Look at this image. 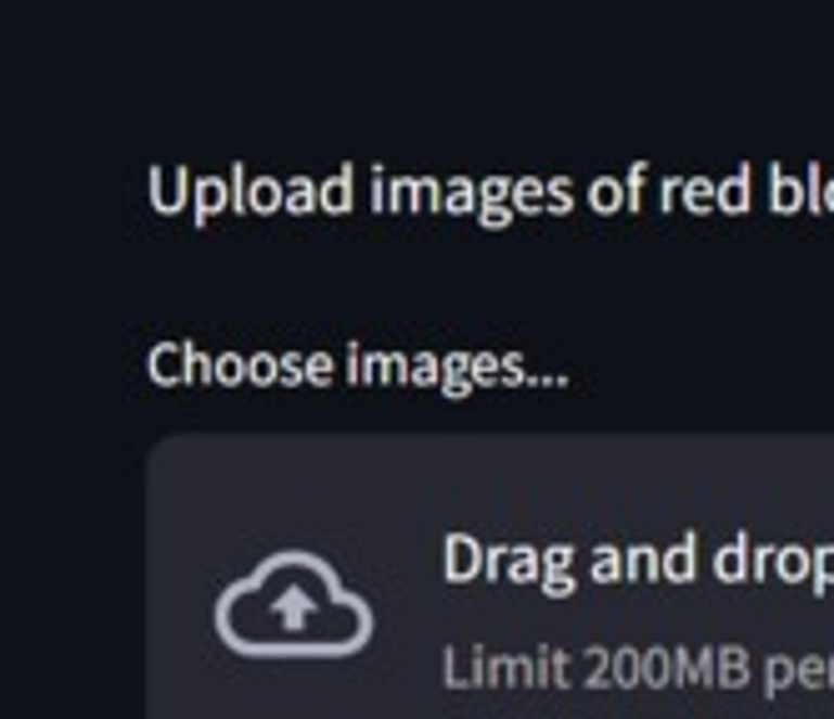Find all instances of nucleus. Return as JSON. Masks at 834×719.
<instances>
[{
	"label": "nucleus",
	"mask_w": 834,
	"mask_h": 719,
	"mask_svg": "<svg viewBox=\"0 0 834 719\" xmlns=\"http://www.w3.org/2000/svg\"><path fill=\"white\" fill-rule=\"evenodd\" d=\"M643 684L649 690L673 684V650H643Z\"/></svg>",
	"instance_id": "27"
},
{
	"label": "nucleus",
	"mask_w": 834,
	"mask_h": 719,
	"mask_svg": "<svg viewBox=\"0 0 834 719\" xmlns=\"http://www.w3.org/2000/svg\"><path fill=\"white\" fill-rule=\"evenodd\" d=\"M534 675H538V690L543 684H559V650H534Z\"/></svg>",
	"instance_id": "46"
},
{
	"label": "nucleus",
	"mask_w": 834,
	"mask_h": 719,
	"mask_svg": "<svg viewBox=\"0 0 834 719\" xmlns=\"http://www.w3.org/2000/svg\"><path fill=\"white\" fill-rule=\"evenodd\" d=\"M513 217H518V211H513V202H483V207H478V221L488 227V232H503V227H513Z\"/></svg>",
	"instance_id": "39"
},
{
	"label": "nucleus",
	"mask_w": 834,
	"mask_h": 719,
	"mask_svg": "<svg viewBox=\"0 0 834 719\" xmlns=\"http://www.w3.org/2000/svg\"><path fill=\"white\" fill-rule=\"evenodd\" d=\"M483 543L473 534H448L442 539V579L448 583H467V579H483Z\"/></svg>",
	"instance_id": "4"
},
{
	"label": "nucleus",
	"mask_w": 834,
	"mask_h": 719,
	"mask_svg": "<svg viewBox=\"0 0 834 719\" xmlns=\"http://www.w3.org/2000/svg\"><path fill=\"white\" fill-rule=\"evenodd\" d=\"M774 579L809 583V579H814V549H805V543H784L780 558H774Z\"/></svg>",
	"instance_id": "10"
},
{
	"label": "nucleus",
	"mask_w": 834,
	"mask_h": 719,
	"mask_svg": "<svg viewBox=\"0 0 834 719\" xmlns=\"http://www.w3.org/2000/svg\"><path fill=\"white\" fill-rule=\"evenodd\" d=\"M488 659L492 654L483 644H448L442 650V684L448 690H478V684H488Z\"/></svg>",
	"instance_id": "3"
},
{
	"label": "nucleus",
	"mask_w": 834,
	"mask_h": 719,
	"mask_svg": "<svg viewBox=\"0 0 834 719\" xmlns=\"http://www.w3.org/2000/svg\"><path fill=\"white\" fill-rule=\"evenodd\" d=\"M790 684H799V659L769 654V664H765V694H769V699H780Z\"/></svg>",
	"instance_id": "21"
},
{
	"label": "nucleus",
	"mask_w": 834,
	"mask_h": 719,
	"mask_svg": "<svg viewBox=\"0 0 834 719\" xmlns=\"http://www.w3.org/2000/svg\"><path fill=\"white\" fill-rule=\"evenodd\" d=\"M684 207L689 211H719V181H709V177H684Z\"/></svg>",
	"instance_id": "24"
},
{
	"label": "nucleus",
	"mask_w": 834,
	"mask_h": 719,
	"mask_svg": "<svg viewBox=\"0 0 834 719\" xmlns=\"http://www.w3.org/2000/svg\"><path fill=\"white\" fill-rule=\"evenodd\" d=\"M408 383L412 387H442V358H438V352H412Z\"/></svg>",
	"instance_id": "30"
},
{
	"label": "nucleus",
	"mask_w": 834,
	"mask_h": 719,
	"mask_svg": "<svg viewBox=\"0 0 834 719\" xmlns=\"http://www.w3.org/2000/svg\"><path fill=\"white\" fill-rule=\"evenodd\" d=\"M217 211H232V187L227 177H196V192H192V221L196 227H211Z\"/></svg>",
	"instance_id": "6"
},
{
	"label": "nucleus",
	"mask_w": 834,
	"mask_h": 719,
	"mask_svg": "<svg viewBox=\"0 0 834 719\" xmlns=\"http://www.w3.org/2000/svg\"><path fill=\"white\" fill-rule=\"evenodd\" d=\"M719 211H729V217L749 211V166H739L734 177L719 181Z\"/></svg>",
	"instance_id": "17"
},
{
	"label": "nucleus",
	"mask_w": 834,
	"mask_h": 719,
	"mask_svg": "<svg viewBox=\"0 0 834 719\" xmlns=\"http://www.w3.org/2000/svg\"><path fill=\"white\" fill-rule=\"evenodd\" d=\"M578 684H583V690H608V684H614V650L578 654Z\"/></svg>",
	"instance_id": "13"
},
{
	"label": "nucleus",
	"mask_w": 834,
	"mask_h": 719,
	"mask_svg": "<svg viewBox=\"0 0 834 719\" xmlns=\"http://www.w3.org/2000/svg\"><path fill=\"white\" fill-rule=\"evenodd\" d=\"M593 579H599V583L629 579V549H618V543H599V549H593Z\"/></svg>",
	"instance_id": "16"
},
{
	"label": "nucleus",
	"mask_w": 834,
	"mask_h": 719,
	"mask_svg": "<svg viewBox=\"0 0 834 719\" xmlns=\"http://www.w3.org/2000/svg\"><path fill=\"white\" fill-rule=\"evenodd\" d=\"M769 202H774V211H809L805 181H794L784 166H769Z\"/></svg>",
	"instance_id": "9"
},
{
	"label": "nucleus",
	"mask_w": 834,
	"mask_h": 719,
	"mask_svg": "<svg viewBox=\"0 0 834 719\" xmlns=\"http://www.w3.org/2000/svg\"><path fill=\"white\" fill-rule=\"evenodd\" d=\"M307 383V358L301 352H282V387H301Z\"/></svg>",
	"instance_id": "49"
},
{
	"label": "nucleus",
	"mask_w": 834,
	"mask_h": 719,
	"mask_svg": "<svg viewBox=\"0 0 834 719\" xmlns=\"http://www.w3.org/2000/svg\"><path fill=\"white\" fill-rule=\"evenodd\" d=\"M508 579L513 583H538L543 579V553L534 543H513V564H508Z\"/></svg>",
	"instance_id": "22"
},
{
	"label": "nucleus",
	"mask_w": 834,
	"mask_h": 719,
	"mask_svg": "<svg viewBox=\"0 0 834 719\" xmlns=\"http://www.w3.org/2000/svg\"><path fill=\"white\" fill-rule=\"evenodd\" d=\"M332 377H337V358H332V352H307V383L328 387Z\"/></svg>",
	"instance_id": "41"
},
{
	"label": "nucleus",
	"mask_w": 834,
	"mask_h": 719,
	"mask_svg": "<svg viewBox=\"0 0 834 719\" xmlns=\"http://www.w3.org/2000/svg\"><path fill=\"white\" fill-rule=\"evenodd\" d=\"M658 207H664V211L684 207V177H664V181H658Z\"/></svg>",
	"instance_id": "50"
},
{
	"label": "nucleus",
	"mask_w": 834,
	"mask_h": 719,
	"mask_svg": "<svg viewBox=\"0 0 834 719\" xmlns=\"http://www.w3.org/2000/svg\"><path fill=\"white\" fill-rule=\"evenodd\" d=\"M508 564H513V549H503V543H498V549H488V553H483V579H488V583H503Z\"/></svg>",
	"instance_id": "44"
},
{
	"label": "nucleus",
	"mask_w": 834,
	"mask_h": 719,
	"mask_svg": "<svg viewBox=\"0 0 834 719\" xmlns=\"http://www.w3.org/2000/svg\"><path fill=\"white\" fill-rule=\"evenodd\" d=\"M649 181H654V166H649V162H633L629 171H624V187H629V211L649 207Z\"/></svg>",
	"instance_id": "32"
},
{
	"label": "nucleus",
	"mask_w": 834,
	"mask_h": 719,
	"mask_svg": "<svg viewBox=\"0 0 834 719\" xmlns=\"http://www.w3.org/2000/svg\"><path fill=\"white\" fill-rule=\"evenodd\" d=\"M368 181H372V211H393V177L383 166H368Z\"/></svg>",
	"instance_id": "36"
},
{
	"label": "nucleus",
	"mask_w": 834,
	"mask_h": 719,
	"mask_svg": "<svg viewBox=\"0 0 834 719\" xmlns=\"http://www.w3.org/2000/svg\"><path fill=\"white\" fill-rule=\"evenodd\" d=\"M442 192H448L442 181H433V177H418V202H423L427 211H442Z\"/></svg>",
	"instance_id": "52"
},
{
	"label": "nucleus",
	"mask_w": 834,
	"mask_h": 719,
	"mask_svg": "<svg viewBox=\"0 0 834 719\" xmlns=\"http://www.w3.org/2000/svg\"><path fill=\"white\" fill-rule=\"evenodd\" d=\"M478 207H483L478 181L452 177V181H448V192H442V211H452V217H463V211H478Z\"/></svg>",
	"instance_id": "20"
},
{
	"label": "nucleus",
	"mask_w": 834,
	"mask_h": 719,
	"mask_svg": "<svg viewBox=\"0 0 834 719\" xmlns=\"http://www.w3.org/2000/svg\"><path fill=\"white\" fill-rule=\"evenodd\" d=\"M473 383L478 387L503 383V358H498V352H473Z\"/></svg>",
	"instance_id": "35"
},
{
	"label": "nucleus",
	"mask_w": 834,
	"mask_h": 719,
	"mask_svg": "<svg viewBox=\"0 0 834 719\" xmlns=\"http://www.w3.org/2000/svg\"><path fill=\"white\" fill-rule=\"evenodd\" d=\"M252 211H287V181H272V177H257L252 181Z\"/></svg>",
	"instance_id": "23"
},
{
	"label": "nucleus",
	"mask_w": 834,
	"mask_h": 719,
	"mask_svg": "<svg viewBox=\"0 0 834 719\" xmlns=\"http://www.w3.org/2000/svg\"><path fill=\"white\" fill-rule=\"evenodd\" d=\"M824 187H830V181H824V166H820V162H809V166H805V196H809V211H824Z\"/></svg>",
	"instance_id": "43"
},
{
	"label": "nucleus",
	"mask_w": 834,
	"mask_h": 719,
	"mask_svg": "<svg viewBox=\"0 0 834 719\" xmlns=\"http://www.w3.org/2000/svg\"><path fill=\"white\" fill-rule=\"evenodd\" d=\"M343 373H347V383L352 387H368V352H362L357 343L343 347Z\"/></svg>",
	"instance_id": "40"
},
{
	"label": "nucleus",
	"mask_w": 834,
	"mask_h": 719,
	"mask_svg": "<svg viewBox=\"0 0 834 719\" xmlns=\"http://www.w3.org/2000/svg\"><path fill=\"white\" fill-rule=\"evenodd\" d=\"M629 579L633 583H658L664 579V553L654 543H633L629 549Z\"/></svg>",
	"instance_id": "18"
},
{
	"label": "nucleus",
	"mask_w": 834,
	"mask_h": 719,
	"mask_svg": "<svg viewBox=\"0 0 834 719\" xmlns=\"http://www.w3.org/2000/svg\"><path fill=\"white\" fill-rule=\"evenodd\" d=\"M246 383H257V387L282 383V352H252L246 358Z\"/></svg>",
	"instance_id": "29"
},
{
	"label": "nucleus",
	"mask_w": 834,
	"mask_h": 719,
	"mask_svg": "<svg viewBox=\"0 0 834 719\" xmlns=\"http://www.w3.org/2000/svg\"><path fill=\"white\" fill-rule=\"evenodd\" d=\"M614 684L618 690H639L643 684V650H614Z\"/></svg>",
	"instance_id": "25"
},
{
	"label": "nucleus",
	"mask_w": 834,
	"mask_h": 719,
	"mask_svg": "<svg viewBox=\"0 0 834 719\" xmlns=\"http://www.w3.org/2000/svg\"><path fill=\"white\" fill-rule=\"evenodd\" d=\"M774 558H780V543H754V553H749V583L774 579Z\"/></svg>",
	"instance_id": "33"
},
{
	"label": "nucleus",
	"mask_w": 834,
	"mask_h": 719,
	"mask_svg": "<svg viewBox=\"0 0 834 719\" xmlns=\"http://www.w3.org/2000/svg\"><path fill=\"white\" fill-rule=\"evenodd\" d=\"M809 583H814L820 594L834 583V543H820V549H814V579H809Z\"/></svg>",
	"instance_id": "45"
},
{
	"label": "nucleus",
	"mask_w": 834,
	"mask_h": 719,
	"mask_svg": "<svg viewBox=\"0 0 834 719\" xmlns=\"http://www.w3.org/2000/svg\"><path fill=\"white\" fill-rule=\"evenodd\" d=\"M574 568V549L568 543H553V549L543 553V574H568Z\"/></svg>",
	"instance_id": "51"
},
{
	"label": "nucleus",
	"mask_w": 834,
	"mask_h": 719,
	"mask_svg": "<svg viewBox=\"0 0 834 719\" xmlns=\"http://www.w3.org/2000/svg\"><path fill=\"white\" fill-rule=\"evenodd\" d=\"M352 181H357V166H343L337 177H328V181H322V211H332V217H347V211L357 207Z\"/></svg>",
	"instance_id": "11"
},
{
	"label": "nucleus",
	"mask_w": 834,
	"mask_h": 719,
	"mask_svg": "<svg viewBox=\"0 0 834 719\" xmlns=\"http://www.w3.org/2000/svg\"><path fill=\"white\" fill-rule=\"evenodd\" d=\"M393 211H423V202H418V177H393Z\"/></svg>",
	"instance_id": "42"
},
{
	"label": "nucleus",
	"mask_w": 834,
	"mask_h": 719,
	"mask_svg": "<svg viewBox=\"0 0 834 719\" xmlns=\"http://www.w3.org/2000/svg\"><path fill=\"white\" fill-rule=\"evenodd\" d=\"M824 211H834V177H830V187H824Z\"/></svg>",
	"instance_id": "57"
},
{
	"label": "nucleus",
	"mask_w": 834,
	"mask_h": 719,
	"mask_svg": "<svg viewBox=\"0 0 834 719\" xmlns=\"http://www.w3.org/2000/svg\"><path fill=\"white\" fill-rule=\"evenodd\" d=\"M408 352H383V387H402L408 383Z\"/></svg>",
	"instance_id": "48"
},
{
	"label": "nucleus",
	"mask_w": 834,
	"mask_h": 719,
	"mask_svg": "<svg viewBox=\"0 0 834 719\" xmlns=\"http://www.w3.org/2000/svg\"><path fill=\"white\" fill-rule=\"evenodd\" d=\"M799 684H805V690H834V659L805 654V659H799Z\"/></svg>",
	"instance_id": "28"
},
{
	"label": "nucleus",
	"mask_w": 834,
	"mask_h": 719,
	"mask_svg": "<svg viewBox=\"0 0 834 719\" xmlns=\"http://www.w3.org/2000/svg\"><path fill=\"white\" fill-rule=\"evenodd\" d=\"M478 192H483V202H513V181L488 177V181H478Z\"/></svg>",
	"instance_id": "53"
},
{
	"label": "nucleus",
	"mask_w": 834,
	"mask_h": 719,
	"mask_svg": "<svg viewBox=\"0 0 834 719\" xmlns=\"http://www.w3.org/2000/svg\"><path fill=\"white\" fill-rule=\"evenodd\" d=\"M217 634L236 654H357L372 639V608L317 553H272L217 599Z\"/></svg>",
	"instance_id": "1"
},
{
	"label": "nucleus",
	"mask_w": 834,
	"mask_h": 719,
	"mask_svg": "<svg viewBox=\"0 0 834 719\" xmlns=\"http://www.w3.org/2000/svg\"><path fill=\"white\" fill-rule=\"evenodd\" d=\"M749 650L744 644H719V690H744L749 679Z\"/></svg>",
	"instance_id": "15"
},
{
	"label": "nucleus",
	"mask_w": 834,
	"mask_h": 719,
	"mask_svg": "<svg viewBox=\"0 0 834 719\" xmlns=\"http://www.w3.org/2000/svg\"><path fill=\"white\" fill-rule=\"evenodd\" d=\"M543 207H548V181H538V177L513 181V211H518V217H538Z\"/></svg>",
	"instance_id": "19"
},
{
	"label": "nucleus",
	"mask_w": 834,
	"mask_h": 719,
	"mask_svg": "<svg viewBox=\"0 0 834 719\" xmlns=\"http://www.w3.org/2000/svg\"><path fill=\"white\" fill-rule=\"evenodd\" d=\"M206 383H217V358L202 352L196 343H187V387H206Z\"/></svg>",
	"instance_id": "31"
},
{
	"label": "nucleus",
	"mask_w": 834,
	"mask_h": 719,
	"mask_svg": "<svg viewBox=\"0 0 834 719\" xmlns=\"http://www.w3.org/2000/svg\"><path fill=\"white\" fill-rule=\"evenodd\" d=\"M543 594L548 599H568L574 594V574H543Z\"/></svg>",
	"instance_id": "54"
},
{
	"label": "nucleus",
	"mask_w": 834,
	"mask_h": 719,
	"mask_svg": "<svg viewBox=\"0 0 834 719\" xmlns=\"http://www.w3.org/2000/svg\"><path fill=\"white\" fill-rule=\"evenodd\" d=\"M749 553H754L749 534H739L734 543H724V549L714 553V579L719 583H744L749 579Z\"/></svg>",
	"instance_id": "7"
},
{
	"label": "nucleus",
	"mask_w": 834,
	"mask_h": 719,
	"mask_svg": "<svg viewBox=\"0 0 834 719\" xmlns=\"http://www.w3.org/2000/svg\"><path fill=\"white\" fill-rule=\"evenodd\" d=\"M694 574H698V534H684L673 549H664V579L694 583Z\"/></svg>",
	"instance_id": "8"
},
{
	"label": "nucleus",
	"mask_w": 834,
	"mask_h": 719,
	"mask_svg": "<svg viewBox=\"0 0 834 719\" xmlns=\"http://www.w3.org/2000/svg\"><path fill=\"white\" fill-rule=\"evenodd\" d=\"M673 684H698V650H673Z\"/></svg>",
	"instance_id": "47"
},
{
	"label": "nucleus",
	"mask_w": 834,
	"mask_h": 719,
	"mask_svg": "<svg viewBox=\"0 0 834 719\" xmlns=\"http://www.w3.org/2000/svg\"><path fill=\"white\" fill-rule=\"evenodd\" d=\"M146 187H151V207L162 211V217H177L181 207H192L196 177L181 162H166V166H151Z\"/></svg>",
	"instance_id": "2"
},
{
	"label": "nucleus",
	"mask_w": 834,
	"mask_h": 719,
	"mask_svg": "<svg viewBox=\"0 0 834 719\" xmlns=\"http://www.w3.org/2000/svg\"><path fill=\"white\" fill-rule=\"evenodd\" d=\"M227 187H232V211H252V177H246V166L236 162V166H227Z\"/></svg>",
	"instance_id": "38"
},
{
	"label": "nucleus",
	"mask_w": 834,
	"mask_h": 719,
	"mask_svg": "<svg viewBox=\"0 0 834 719\" xmlns=\"http://www.w3.org/2000/svg\"><path fill=\"white\" fill-rule=\"evenodd\" d=\"M503 383H508V387H523V383H528V373H523V358H518V352H508V358H503Z\"/></svg>",
	"instance_id": "56"
},
{
	"label": "nucleus",
	"mask_w": 834,
	"mask_h": 719,
	"mask_svg": "<svg viewBox=\"0 0 834 719\" xmlns=\"http://www.w3.org/2000/svg\"><path fill=\"white\" fill-rule=\"evenodd\" d=\"M322 207V181H312V177H292L287 181V211H317Z\"/></svg>",
	"instance_id": "26"
},
{
	"label": "nucleus",
	"mask_w": 834,
	"mask_h": 719,
	"mask_svg": "<svg viewBox=\"0 0 834 719\" xmlns=\"http://www.w3.org/2000/svg\"><path fill=\"white\" fill-rule=\"evenodd\" d=\"M548 211H553V217H568V211H574V181L568 177L548 181Z\"/></svg>",
	"instance_id": "37"
},
{
	"label": "nucleus",
	"mask_w": 834,
	"mask_h": 719,
	"mask_svg": "<svg viewBox=\"0 0 834 719\" xmlns=\"http://www.w3.org/2000/svg\"><path fill=\"white\" fill-rule=\"evenodd\" d=\"M242 383H246L242 352H217V387H242Z\"/></svg>",
	"instance_id": "34"
},
{
	"label": "nucleus",
	"mask_w": 834,
	"mask_h": 719,
	"mask_svg": "<svg viewBox=\"0 0 834 719\" xmlns=\"http://www.w3.org/2000/svg\"><path fill=\"white\" fill-rule=\"evenodd\" d=\"M698 684H719V650H698Z\"/></svg>",
	"instance_id": "55"
},
{
	"label": "nucleus",
	"mask_w": 834,
	"mask_h": 719,
	"mask_svg": "<svg viewBox=\"0 0 834 719\" xmlns=\"http://www.w3.org/2000/svg\"><path fill=\"white\" fill-rule=\"evenodd\" d=\"M473 352H448L442 358V398H473Z\"/></svg>",
	"instance_id": "12"
},
{
	"label": "nucleus",
	"mask_w": 834,
	"mask_h": 719,
	"mask_svg": "<svg viewBox=\"0 0 834 719\" xmlns=\"http://www.w3.org/2000/svg\"><path fill=\"white\" fill-rule=\"evenodd\" d=\"M146 377L156 387H187V343H156L151 347Z\"/></svg>",
	"instance_id": "5"
},
{
	"label": "nucleus",
	"mask_w": 834,
	"mask_h": 719,
	"mask_svg": "<svg viewBox=\"0 0 834 719\" xmlns=\"http://www.w3.org/2000/svg\"><path fill=\"white\" fill-rule=\"evenodd\" d=\"M589 207L599 211V217H614V211L629 207V187H624V177H593Z\"/></svg>",
	"instance_id": "14"
}]
</instances>
